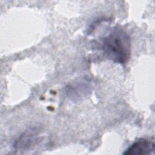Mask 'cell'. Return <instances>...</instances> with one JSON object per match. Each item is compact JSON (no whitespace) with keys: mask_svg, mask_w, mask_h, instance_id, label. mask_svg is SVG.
Listing matches in <instances>:
<instances>
[{"mask_svg":"<svg viewBox=\"0 0 155 155\" xmlns=\"http://www.w3.org/2000/svg\"><path fill=\"white\" fill-rule=\"evenodd\" d=\"M154 150V140L148 139H140L130 147H128L124 154L127 155H142L151 154Z\"/></svg>","mask_w":155,"mask_h":155,"instance_id":"obj_2","label":"cell"},{"mask_svg":"<svg viewBox=\"0 0 155 155\" xmlns=\"http://www.w3.org/2000/svg\"><path fill=\"white\" fill-rule=\"evenodd\" d=\"M102 48L107 56L116 62L124 64L129 59L130 39L120 28H114L102 39Z\"/></svg>","mask_w":155,"mask_h":155,"instance_id":"obj_1","label":"cell"}]
</instances>
